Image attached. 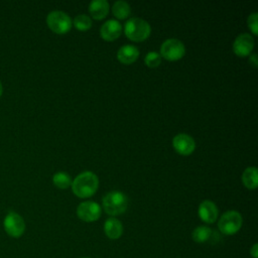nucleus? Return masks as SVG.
Segmentation results:
<instances>
[{
    "label": "nucleus",
    "instance_id": "obj_20",
    "mask_svg": "<svg viewBox=\"0 0 258 258\" xmlns=\"http://www.w3.org/2000/svg\"><path fill=\"white\" fill-rule=\"evenodd\" d=\"M74 25L80 30H87L92 26V19L87 14H78L74 18Z\"/></svg>",
    "mask_w": 258,
    "mask_h": 258
},
{
    "label": "nucleus",
    "instance_id": "obj_21",
    "mask_svg": "<svg viewBox=\"0 0 258 258\" xmlns=\"http://www.w3.org/2000/svg\"><path fill=\"white\" fill-rule=\"evenodd\" d=\"M144 61L150 68L157 67L160 63V61H161V55L158 52H156V51H149L145 55Z\"/></svg>",
    "mask_w": 258,
    "mask_h": 258
},
{
    "label": "nucleus",
    "instance_id": "obj_17",
    "mask_svg": "<svg viewBox=\"0 0 258 258\" xmlns=\"http://www.w3.org/2000/svg\"><path fill=\"white\" fill-rule=\"evenodd\" d=\"M112 12L117 18H126L130 14V5L124 0H118L113 4Z\"/></svg>",
    "mask_w": 258,
    "mask_h": 258
},
{
    "label": "nucleus",
    "instance_id": "obj_25",
    "mask_svg": "<svg viewBox=\"0 0 258 258\" xmlns=\"http://www.w3.org/2000/svg\"><path fill=\"white\" fill-rule=\"evenodd\" d=\"M2 93H3V87H2V84H1V82H0V97H1Z\"/></svg>",
    "mask_w": 258,
    "mask_h": 258
},
{
    "label": "nucleus",
    "instance_id": "obj_26",
    "mask_svg": "<svg viewBox=\"0 0 258 258\" xmlns=\"http://www.w3.org/2000/svg\"><path fill=\"white\" fill-rule=\"evenodd\" d=\"M83 258H89V257H83Z\"/></svg>",
    "mask_w": 258,
    "mask_h": 258
},
{
    "label": "nucleus",
    "instance_id": "obj_5",
    "mask_svg": "<svg viewBox=\"0 0 258 258\" xmlns=\"http://www.w3.org/2000/svg\"><path fill=\"white\" fill-rule=\"evenodd\" d=\"M46 23L48 27L56 33H66L72 27V19L63 11L53 10L46 16Z\"/></svg>",
    "mask_w": 258,
    "mask_h": 258
},
{
    "label": "nucleus",
    "instance_id": "obj_24",
    "mask_svg": "<svg viewBox=\"0 0 258 258\" xmlns=\"http://www.w3.org/2000/svg\"><path fill=\"white\" fill-rule=\"evenodd\" d=\"M249 62L252 63L254 67H257V54L256 53H252L249 56Z\"/></svg>",
    "mask_w": 258,
    "mask_h": 258
},
{
    "label": "nucleus",
    "instance_id": "obj_19",
    "mask_svg": "<svg viewBox=\"0 0 258 258\" xmlns=\"http://www.w3.org/2000/svg\"><path fill=\"white\" fill-rule=\"evenodd\" d=\"M52 181L54 185L59 188H67L69 185L72 184L71 176L64 171H58L54 173L52 176Z\"/></svg>",
    "mask_w": 258,
    "mask_h": 258
},
{
    "label": "nucleus",
    "instance_id": "obj_22",
    "mask_svg": "<svg viewBox=\"0 0 258 258\" xmlns=\"http://www.w3.org/2000/svg\"><path fill=\"white\" fill-rule=\"evenodd\" d=\"M257 16H258V13L253 12L248 16V19H247L248 26L254 34H257Z\"/></svg>",
    "mask_w": 258,
    "mask_h": 258
},
{
    "label": "nucleus",
    "instance_id": "obj_14",
    "mask_svg": "<svg viewBox=\"0 0 258 258\" xmlns=\"http://www.w3.org/2000/svg\"><path fill=\"white\" fill-rule=\"evenodd\" d=\"M104 231L108 238L116 240L121 237L123 233V226L121 222L116 218H109L104 224Z\"/></svg>",
    "mask_w": 258,
    "mask_h": 258
},
{
    "label": "nucleus",
    "instance_id": "obj_4",
    "mask_svg": "<svg viewBox=\"0 0 258 258\" xmlns=\"http://www.w3.org/2000/svg\"><path fill=\"white\" fill-rule=\"evenodd\" d=\"M243 219L239 212L228 211L222 215L219 220V230L225 235L236 234L242 227Z\"/></svg>",
    "mask_w": 258,
    "mask_h": 258
},
{
    "label": "nucleus",
    "instance_id": "obj_13",
    "mask_svg": "<svg viewBox=\"0 0 258 258\" xmlns=\"http://www.w3.org/2000/svg\"><path fill=\"white\" fill-rule=\"evenodd\" d=\"M138 56L139 49L133 44H124L117 51V57L123 63H132Z\"/></svg>",
    "mask_w": 258,
    "mask_h": 258
},
{
    "label": "nucleus",
    "instance_id": "obj_18",
    "mask_svg": "<svg viewBox=\"0 0 258 258\" xmlns=\"http://www.w3.org/2000/svg\"><path fill=\"white\" fill-rule=\"evenodd\" d=\"M211 236H212V229L206 226H199L191 233L192 240L198 243H204L208 241L211 238Z\"/></svg>",
    "mask_w": 258,
    "mask_h": 258
},
{
    "label": "nucleus",
    "instance_id": "obj_3",
    "mask_svg": "<svg viewBox=\"0 0 258 258\" xmlns=\"http://www.w3.org/2000/svg\"><path fill=\"white\" fill-rule=\"evenodd\" d=\"M124 30L126 36L131 40L142 41L149 36L151 27L146 20L140 17H131L126 21Z\"/></svg>",
    "mask_w": 258,
    "mask_h": 258
},
{
    "label": "nucleus",
    "instance_id": "obj_16",
    "mask_svg": "<svg viewBox=\"0 0 258 258\" xmlns=\"http://www.w3.org/2000/svg\"><path fill=\"white\" fill-rule=\"evenodd\" d=\"M242 180L246 187L256 188L257 187V168L255 166L247 167L243 171Z\"/></svg>",
    "mask_w": 258,
    "mask_h": 258
},
{
    "label": "nucleus",
    "instance_id": "obj_7",
    "mask_svg": "<svg viewBox=\"0 0 258 258\" xmlns=\"http://www.w3.org/2000/svg\"><path fill=\"white\" fill-rule=\"evenodd\" d=\"M3 226L6 233L13 238H19L25 231L24 220L15 212H9L6 215L3 221Z\"/></svg>",
    "mask_w": 258,
    "mask_h": 258
},
{
    "label": "nucleus",
    "instance_id": "obj_6",
    "mask_svg": "<svg viewBox=\"0 0 258 258\" xmlns=\"http://www.w3.org/2000/svg\"><path fill=\"white\" fill-rule=\"evenodd\" d=\"M185 51L184 44L177 38L165 39L160 46L161 55L169 60L179 59Z\"/></svg>",
    "mask_w": 258,
    "mask_h": 258
},
{
    "label": "nucleus",
    "instance_id": "obj_9",
    "mask_svg": "<svg viewBox=\"0 0 258 258\" xmlns=\"http://www.w3.org/2000/svg\"><path fill=\"white\" fill-rule=\"evenodd\" d=\"M172 145L174 149L182 155L190 154L196 148V142L194 138L185 133L176 134L172 139Z\"/></svg>",
    "mask_w": 258,
    "mask_h": 258
},
{
    "label": "nucleus",
    "instance_id": "obj_23",
    "mask_svg": "<svg viewBox=\"0 0 258 258\" xmlns=\"http://www.w3.org/2000/svg\"><path fill=\"white\" fill-rule=\"evenodd\" d=\"M250 255L253 257V258H258V244L255 243L252 248L250 249Z\"/></svg>",
    "mask_w": 258,
    "mask_h": 258
},
{
    "label": "nucleus",
    "instance_id": "obj_12",
    "mask_svg": "<svg viewBox=\"0 0 258 258\" xmlns=\"http://www.w3.org/2000/svg\"><path fill=\"white\" fill-rule=\"evenodd\" d=\"M122 26L116 19H109L105 21L100 29L101 36L106 40H114L121 34Z\"/></svg>",
    "mask_w": 258,
    "mask_h": 258
},
{
    "label": "nucleus",
    "instance_id": "obj_2",
    "mask_svg": "<svg viewBox=\"0 0 258 258\" xmlns=\"http://www.w3.org/2000/svg\"><path fill=\"white\" fill-rule=\"evenodd\" d=\"M103 208L110 216H118L123 214L128 206V200L124 192L112 190L103 197Z\"/></svg>",
    "mask_w": 258,
    "mask_h": 258
},
{
    "label": "nucleus",
    "instance_id": "obj_11",
    "mask_svg": "<svg viewBox=\"0 0 258 258\" xmlns=\"http://www.w3.org/2000/svg\"><path fill=\"white\" fill-rule=\"evenodd\" d=\"M199 217L201 218V220H203L204 222L208 223V224H212L214 222H216L217 218H218V208L217 206L209 200L203 201L200 206H199Z\"/></svg>",
    "mask_w": 258,
    "mask_h": 258
},
{
    "label": "nucleus",
    "instance_id": "obj_15",
    "mask_svg": "<svg viewBox=\"0 0 258 258\" xmlns=\"http://www.w3.org/2000/svg\"><path fill=\"white\" fill-rule=\"evenodd\" d=\"M89 11L94 18L102 19L109 11V3L106 0H93L89 4Z\"/></svg>",
    "mask_w": 258,
    "mask_h": 258
},
{
    "label": "nucleus",
    "instance_id": "obj_10",
    "mask_svg": "<svg viewBox=\"0 0 258 258\" xmlns=\"http://www.w3.org/2000/svg\"><path fill=\"white\" fill-rule=\"evenodd\" d=\"M254 46L253 36L249 33L239 34L233 42V50L239 56L248 55Z\"/></svg>",
    "mask_w": 258,
    "mask_h": 258
},
{
    "label": "nucleus",
    "instance_id": "obj_1",
    "mask_svg": "<svg viewBox=\"0 0 258 258\" xmlns=\"http://www.w3.org/2000/svg\"><path fill=\"white\" fill-rule=\"evenodd\" d=\"M98 185V176L92 171H84L75 177L72 182V189L79 198H88L95 194Z\"/></svg>",
    "mask_w": 258,
    "mask_h": 258
},
{
    "label": "nucleus",
    "instance_id": "obj_8",
    "mask_svg": "<svg viewBox=\"0 0 258 258\" xmlns=\"http://www.w3.org/2000/svg\"><path fill=\"white\" fill-rule=\"evenodd\" d=\"M77 215L85 222H94L101 216V207L93 201L83 202L77 208Z\"/></svg>",
    "mask_w": 258,
    "mask_h": 258
}]
</instances>
